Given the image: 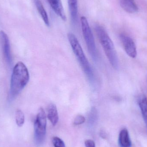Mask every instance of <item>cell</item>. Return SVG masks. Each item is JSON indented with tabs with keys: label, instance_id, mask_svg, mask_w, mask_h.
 <instances>
[{
	"label": "cell",
	"instance_id": "6da1fadb",
	"mask_svg": "<svg viewBox=\"0 0 147 147\" xmlns=\"http://www.w3.org/2000/svg\"><path fill=\"white\" fill-rule=\"evenodd\" d=\"M29 74L26 66L22 62L16 64L13 69L10 81L9 96L13 98L25 88L29 80Z\"/></svg>",
	"mask_w": 147,
	"mask_h": 147
},
{
	"label": "cell",
	"instance_id": "7a4b0ae2",
	"mask_svg": "<svg viewBox=\"0 0 147 147\" xmlns=\"http://www.w3.org/2000/svg\"><path fill=\"white\" fill-rule=\"evenodd\" d=\"M95 30L110 63L115 69H118L119 67V59L112 40L106 30L102 26L97 25L95 27Z\"/></svg>",
	"mask_w": 147,
	"mask_h": 147
},
{
	"label": "cell",
	"instance_id": "3957f363",
	"mask_svg": "<svg viewBox=\"0 0 147 147\" xmlns=\"http://www.w3.org/2000/svg\"><path fill=\"white\" fill-rule=\"evenodd\" d=\"M68 38L73 52L74 53V54L78 59L81 68L83 69L85 74L88 78L90 83H94L95 77L93 70L88 59L86 58L78 39L71 33L68 34Z\"/></svg>",
	"mask_w": 147,
	"mask_h": 147
},
{
	"label": "cell",
	"instance_id": "277c9868",
	"mask_svg": "<svg viewBox=\"0 0 147 147\" xmlns=\"http://www.w3.org/2000/svg\"><path fill=\"white\" fill-rule=\"evenodd\" d=\"M80 21L83 36L87 46L88 51L93 60L97 61L98 59L97 50L94 36L89 26L88 20L85 16H82Z\"/></svg>",
	"mask_w": 147,
	"mask_h": 147
},
{
	"label": "cell",
	"instance_id": "5b68a950",
	"mask_svg": "<svg viewBox=\"0 0 147 147\" xmlns=\"http://www.w3.org/2000/svg\"><path fill=\"white\" fill-rule=\"evenodd\" d=\"M46 115L44 109L40 108L34 123V137L38 146L44 143L46 134Z\"/></svg>",
	"mask_w": 147,
	"mask_h": 147
},
{
	"label": "cell",
	"instance_id": "8992f818",
	"mask_svg": "<svg viewBox=\"0 0 147 147\" xmlns=\"http://www.w3.org/2000/svg\"><path fill=\"white\" fill-rule=\"evenodd\" d=\"M120 38L126 53L130 57H136L137 50L134 40L129 36L124 34H121Z\"/></svg>",
	"mask_w": 147,
	"mask_h": 147
},
{
	"label": "cell",
	"instance_id": "52a82bcc",
	"mask_svg": "<svg viewBox=\"0 0 147 147\" xmlns=\"http://www.w3.org/2000/svg\"><path fill=\"white\" fill-rule=\"evenodd\" d=\"M0 41L3 53L6 62L8 64H11L12 63V57L9 39L7 35L3 31L0 32Z\"/></svg>",
	"mask_w": 147,
	"mask_h": 147
},
{
	"label": "cell",
	"instance_id": "ba28073f",
	"mask_svg": "<svg viewBox=\"0 0 147 147\" xmlns=\"http://www.w3.org/2000/svg\"><path fill=\"white\" fill-rule=\"evenodd\" d=\"M52 9L63 20H66V16L61 0H47Z\"/></svg>",
	"mask_w": 147,
	"mask_h": 147
},
{
	"label": "cell",
	"instance_id": "9c48e42d",
	"mask_svg": "<svg viewBox=\"0 0 147 147\" xmlns=\"http://www.w3.org/2000/svg\"><path fill=\"white\" fill-rule=\"evenodd\" d=\"M47 116L53 126H56L58 122L59 117L57 106L54 104H51L47 107Z\"/></svg>",
	"mask_w": 147,
	"mask_h": 147
},
{
	"label": "cell",
	"instance_id": "30bf717a",
	"mask_svg": "<svg viewBox=\"0 0 147 147\" xmlns=\"http://www.w3.org/2000/svg\"><path fill=\"white\" fill-rule=\"evenodd\" d=\"M120 5L126 12L129 13H136L138 7L134 0H120Z\"/></svg>",
	"mask_w": 147,
	"mask_h": 147
},
{
	"label": "cell",
	"instance_id": "8fae6325",
	"mask_svg": "<svg viewBox=\"0 0 147 147\" xmlns=\"http://www.w3.org/2000/svg\"><path fill=\"white\" fill-rule=\"evenodd\" d=\"M119 143L121 147H131V142L127 129H123L119 134Z\"/></svg>",
	"mask_w": 147,
	"mask_h": 147
},
{
	"label": "cell",
	"instance_id": "7c38bea8",
	"mask_svg": "<svg viewBox=\"0 0 147 147\" xmlns=\"http://www.w3.org/2000/svg\"><path fill=\"white\" fill-rule=\"evenodd\" d=\"M68 1L71 21L74 24H75L78 20V1L77 0H68Z\"/></svg>",
	"mask_w": 147,
	"mask_h": 147
},
{
	"label": "cell",
	"instance_id": "4fadbf2b",
	"mask_svg": "<svg viewBox=\"0 0 147 147\" xmlns=\"http://www.w3.org/2000/svg\"><path fill=\"white\" fill-rule=\"evenodd\" d=\"M36 8L38 9V12L39 13L42 20L44 21L45 25L47 26H50V22L48 15L42 4L40 0H34Z\"/></svg>",
	"mask_w": 147,
	"mask_h": 147
},
{
	"label": "cell",
	"instance_id": "5bb4252c",
	"mask_svg": "<svg viewBox=\"0 0 147 147\" xmlns=\"http://www.w3.org/2000/svg\"><path fill=\"white\" fill-rule=\"evenodd\" d=\"M142 114L147 127V98L145 95L140 97L138 101Z\"/></svg>",
	"mask_w": 147,
	"mask_h": 147
},
{
	"label": "cell",
	"instance_id": "9a60e30c",
	"mask_svg": "<svg viewBox=\"0 0 147 147\" xmlns=\"http://www.w3.org/2000/svg\"><path fill=\"white\" fill-rule=\"evenodd\" d=\"M16 121L19 127L23 126L25 122V115L20 110H17L15 114Z\"/></svg>",
	"mask_w": 147,
	"mask_h": 147
},
{
	"label": "cell",
	"instance_id": "2e32d148",
	"mask_svg": "<svg viewBox=\"0 0 147 147\" xmlns=\"http://www.w3.org/2000/svg\"><path fill=\"white\" fill-rule=\"evenodd\" d=\"M52 142L54 147H66L63 141L57 136L53 137Z\"/></svg>",
	"mask_w": 147,
	"mask_h": 147
},
{
	"label": "cell",
	"instance_id": "e0dca14e",
	"mask_svg": "<svg viewBox=\"0 0 147 147\" xmlns=\"http://www.w3.org/2000/svg\"><path fill=\"white\" fill-rule=\"evenodd\" d=\"M86 119L84 116L78 115L74 118V124L75 125H79L83 124L85 122Z\"/></svg>",
	"mask_w": 147,
	"mask_h": 147
},
{
	"label": "cell",
	"instance_id": "ac0fdd59",
	"mask_svg": "<svg viewBox=\"0 0 147 147\" xmlns=\"http://www.w3.org/2000/svg\"><path fill=\"white\" fill-rule=\"evenodd\" d=\"M84 144L86 147H96L95 142L92 140H86L85 141Z\"/></svg>",
	"mask_w": 147,
	"mask_h": 147
},
{
	"label": "cell",
	"instance_id": "d6986e66",
	"mask_svg": "<svg viewBox=\"0 0 147 147\" xmlns=\"http://www.w3.org/2000/svg\"><path fill=\"white\" fill-rule=\"evenodd\" d=\"M99 135H100V137L102 139H106L107 138V134L105 133V131H103V130H101L99 133Z\"/></svg>",
	"mask_w": 147,
	"mask_h": 147
}]
</instances>
